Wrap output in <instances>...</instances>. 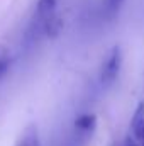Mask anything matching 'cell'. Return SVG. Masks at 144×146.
I'll use <instances>...</instances> for the list:
<instances>
[{
    "label": "cell",
    "mask_w": 144,
    "mask_h": 146,
    "mask_svg": "<svg viewBox=\"0 0 144 146\" xmlns=\"http://www.w3.org/2000/svg\"><path fill=\"white\" fill-rule=\"evenodd\" d=\"M122 63H124V53L120 46H112L107 51V54L102 60L100 70H98V76H100V83L102 85H112L119 73L122 70Z\"/></svg>",
    "instance_id": "1"
},
{
    "label": "cell",
    "mask_w": 144,
    "mask_h": 146,
    "mask_svg": "<svg viewBox=\"0 0 144 146\" xmlns=\"http://www.w3.org/2000/svg\"><path fill=\"white\" fill-rule=\"evenodd\" d=\"M15 146H42L41 145V138H39V131H37L36 124H29L22 134L19 136Z\"/></svg>",
    "instance_id": "5"
},
{
    "label": "cell",
    "mask_w": 144,
    "mask_h": 146,
    "mask_svg": "<svg viewBox=\"0 0 144 146\" xmlns=\"http://www.w3.org/2000/svg\"><path fill=\"white\" fill-rule=\"evenodd\" d=\"M131 134L136 138V141L139 143L141 136L144 134V100L137 104V107L132 114L131 119Z\"/></svg>",
    "instance_id": "4"
},
{
    "label": "cell",
    "mask_w": 144,
    "mask_h": 146,
    "mask_svg": "<svg viewBox=\"0 0 144 146\" xmlns=\"http://www.w3.org/2000/svg\"><path fill=\"white\" fill-rule=\"evenodd\" d=\"M61 29H63V17H61L59 14L53 15L49 21H46V22L39 27V31H41V33H42L46 37H49V39L59 36Z\"/></svg>",
    "instance_id": "6"
},
{
    "label": "cell",
    "mask_w": 144,
    "mask_h": 146,
    "mask_svg": "<svg viewBox=\"0 0 144 146\" xmlns=\"http://www.w3.org/2000/svg\"><path fill=\"white\" fill-rule=\"evenodd\" d=\"M56 14H58V0H37L36 15H34L37 27H41L46 21H49Z\"/></svg>",
    "instance_id": "3"
},
{
    "label": "cell",
    "mask_w": 144,
    "mask_h": 146,
    "mask_svg": "<svg viewBox=\"0 0 144 146\" xmlns=\"http://www.w3.org/2000/svg\"><path fill=\"white\" fill-rule=\"evenodd\" d=\"M124 2H126V0H104L102 5H104V10H105L107 15H115V14L122 9Z\"/></svg>",
    "instance_id": "8"
},
{
    "label": "cell",
    "mask_w": 144,
    "mask_h": 146,
    "mask_svg": "<svg viewBox=\"0 0 144 146\" xmlns=\"http://www.w3.org/2000/svg\"><path fill=\"white\" fill-rule=\"evenodd\" d=\"M12 65V58H10V51L5 44L0 42V80H3L7 76V73L10 70Z\"/></svg>",
    "instance_id": "7"
},
{
    "label": "cell",
    "mask_w": 144,
    "mask_h": 146,
    "mask_svg": "<svg viewBox=\"0 0 144 146\" xmlns=\"http://www.w3.org/2000/svg\"><path fill=\"white\" fill-rule=\"evenodd\" d=\"M73 127L75 133L81 138H88L90 134H93V131L97 129V115L92 112H85L80 114L75 121H73Z\"/></svg>",
    "instance_id": "2"
},
{
    "label": "cell",
    "mask_w": 144,
    "mask_h": 146,
    "mask_svg": "<svg viewBox=\"0 0 144 146\" xmlns=\"http://www.w3.org/2000/svg\"><path fill=\"white\" fill-rule=\"evenodd\" d=\"M139 146H144V134L141 136V139H139Z\"/></svg>",
    "instance_id": "9"
}]
</instances>
